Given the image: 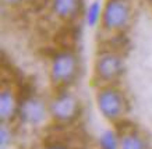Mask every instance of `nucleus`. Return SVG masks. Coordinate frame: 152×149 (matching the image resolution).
I'll return each mask as SVG.
<instances>
[{"label":"nucleus","mask_w":152,"mask_h":149,"mask_svg":"<svg viewBox=\"0 0 152 149\" xmlns=\"http://www.w3.org/2000/svg\"><path fill=\"white\" fill-rule=\"evenodd\" d=\"M78 71V60L74 53L64 50L59 53L53 59L50 68V78L57 84H69L71 82Z\"/></svg>","instance_id":"obj_1"},{"label":"nucleus","mask_w":152,"mask_h":149,"mask_svg":"<svg viewBox=\"0 0 152 149\" xmlns=\"http://www.w3.org/2000/svg\"><path fill=\"white\" fill-rule=\"evenodd\" d=\"M4 3H7V4H18V3H21L23 0H3Z\"/></svg>","instance_id":"obj_15"},{"label":"nucleus","mask_w":152,"mask_h":149,"mask_svg":"<svg viewBox=\"0 0 152 149\" xmlns=\"http://www.w3.org/2000/svg\"><path fill=\"white\" fill-rule=\"evenodd\" d=\"M101 146L102 149H117V138L113 131H105L101 135Z\"/></svg>","instance_id":"obj_11"},{"label":"nucleus","mask_w":152,"mask_h":149,"mask_svg":"<svg viewBox=\"0 0 152 149\" xmlns=\"http://www.w3.org/2000/svg\"><path fill=\"white\" fill-rule=\"evenodd\" d=\"M77 41V32L75 29L71 27H64L61 28L56 35V42L59 46L63 49H71L74 46V43Z\"/></svg>","instance_id":"obj_9"},{"label":"nucleus","mask_w":152,"mask_h":149,"mask_svg":"<svg viewBox=\"0 0 152 149\" xmlns=\"http://www.w3.org/2000/svg\"><path fill=\"white\" fill-rule=\"evenodd\" d=\"M99 15H101V6H99L98 1H94L92 4L88 7V13H87V23H88V25L94 27V25L98 23Z\"/></svg>","instance_id":"obj_12"},{"label":"nucleus","mask_w":152,"mask_h":149,"mask_svg":"<svg viewBox=\"0 0 152 149\" xmlns=\"http://www.w3.org/2000/svg\"><path fill=\"white\" fill-rule=\"evenodd\" d=\"M0 142H1V148H6L11 142V131L4 124L1 126V130H0Z\"/></svg>","instance_id":"obj_13"},{"label":"nucleus","mask_w":152,"mask_h":149,"mask_svg":"<svg viewBox=\"0 0 152 149\" xmlns=\"http://www.w3.org/2000/svg\"><path fill=\"white\" fill-rule=\"evenodd\" d=\"M81 7V0H53V11L60 18L70 21L77 17Z\"/></svg>","instance_id":"obj_8"},{"label":"nucleus","mask_w":152,"mask_h":149,"mask_svg":"<svg viewBox=\"0 0 152 149\" xmlns=\"http://www.w3.org/2000/svg\"><path fill=\"white\" fill-rule=\"evenodd\" d=\"M120 149H147V144L138 134L129 132L120 140Z\"/></svg>","instance_id":"obj_10"},{"label":"nucleus","mask_w":152,"mask_h":149,"mask_svg":"<svg viewBox=\"0 0 152 149\" xmlns=\"http://www.w3.org/2000/svg\"><path fill=\"white\" fill-rule=\"evenodd\" d=\"M50 113L60 123H71L80 113L78 99L70 93H61L50 103Z\"/></svg>","instance_id":"obj_4"},{"label":"nucleus","mask_w":152,"mask_h":149,"mask_svg":"<svg viewBox=\"0 0 152 149\" xmlns=\"http://www.w3.org/2000/svg\"><path fill=\"white\" fill-rule=\"evenodd\" d=\"M96 100H98V107H99L101 113L106 118H109V120L119 118L124 113L126 106H127L123 95L119 91L112 88L101 91L98 93Z\"/></svg>","instance_id":"obj_2"},{"label":"nucleus","mask_w":152,"mask_h":149,"mask_svg":"<svg viewBox=\"0 0 152 149\" xmlns=\"http://www.w3.org/2000/svg\"><path fill=\"white\" fill-rule=\"evenodd\" d=\"M123 60L116 53H106L102 57H99L95 65V71L99 78L105 81H112L117 78L123 73Z\"/></svg>","instance_id":"obj_6"},{"label":"nucleus","mask_w":152,"mask_h":149,"mask_svg":"<svg viewBox=\"0 0 152 149\" xmlns=\"http://www.w3.org/2000/svg\"><path fill=\"white\" fill-rule=\"evenodd\" d=\"M18 116L27 124H39L46 117V105L42 99L31 95L20 100Z\"/></svg>","instance_id":"obj_5"},{"label":"nucleus","mask_w":152,"mask_h":149,"mask_svg":"<svg viewBox=\"0 0 152 149\" xmlns=\"http://www.w3.org/2000/svg\"><path fill=\"white\" fill-rule=\"evenodd\" d=\"M103 25L107 29H121L130 21V9L124 0H109L103 10Z\"/></svg>","instance_id":"obj_3"},{"label":"nucleus","mask_w":152,"mask_h":149,"mask_svg":"<svg viewBox=\"0 0 152 149\" xmlns=\"http://www.w3.org/2000/svg\"><path fill=\"white\" fill-rule=\"evenodd\" d=\"M46 149H67L66 148V145H61V144H53L50 146H48Z\"/></svg>","instance_id":"obj_14"},{"label":"nucleus","mask_w":152,"mask_h":149,"mask_svg":"<svg viewBox=\"0 0 152 149\" xmlns=\"http://www.w3.org/2000/svg\"><path fill=\"white\" fill-rule=\"evenodd\" d=\"M18 107L20 103L17 98L14 96V93L11 92V89H1L0 93V118L3 123L6 121H11L15 117V114H18Z\"/></svg>","instance_id":"obj_7"}]
</instances>
